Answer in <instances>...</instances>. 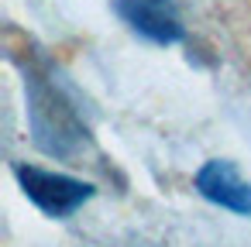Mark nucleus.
Here are the masks:
<instances>
[{"label": "nucleus", "instance_id": "f257e3e1", "mask_svg": "<svg viewBox=\"0 0 251 247\" xmlns=\"http://www.w3.org/2000/svg\"><path fill=\"white\" fill-rule=\"evenodd\" d=\"M14 175H18L25 196L49 216H69L93 196L90 182H79V179L62 175V172H45L35 165H14Z\"/></svg>", "mask_w": 251, "mask_h": 247}, {"label": "nucleus", "instance_id": "f03ea898", "mask_svg": "<svg viewBox=\"0 0 251 247\" xmlns=\"http://www.w3.org/2000/svg\"><path fill=\"white\" fill-rule=\"evenodd\" d=\"M117 14L131 24L141 38L155 45H172L182 38V21L172 0H117Z\"/></svg>", "mask_w": 251, "mask_h": 247}, {"label": "nucleus", "instance_id": "7ed1b4c3", "mask_svg": "<svg viewBox=\"0 0 251 247\" xmlns=\"http://www.w3.org/2000/svg\"><path fill=\"white\" fill-rule=\"evenodd\" d=\"M196 189L203 199L230 209V213H241V216H251V182L241 179V172L224 161V158H213L206 161L200 172H196Z\"/></svg>", "mask_w": 251, "mask_h": 247}]
</instances>
